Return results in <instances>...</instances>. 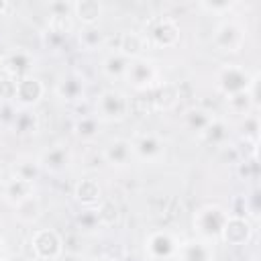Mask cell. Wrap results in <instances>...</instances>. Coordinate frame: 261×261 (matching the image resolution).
Returning a JSON list of instances; mask_svg holds the SVG:
<instances>
[{"instance_id":"cell-1","label":"cell","mask_w":261,"mask_h":261,"mask_svg":"<svg viewBox=\"0 0 261 261\" xmlns=\"http://www.w3.org/2000/svg\"><path fill=\"white\" fill-rule=\"evenodd\" d=\"M230 216V210H226L220 204H204L200 208H196V212L192 214V230L196 232V237L218 243L220 241V232L226 224Z\"/></svg>"},{"instance_id":"cell-2","label":"cell","mask_w":261,"mask_h":261,"mask_svg":"<svg viewBox=\"0 0 261 261\" xmlns=\"http://www.w3.org/2000/svg\"><path fill=\"white\" fill-rule=\"evenodd\" d=\"M94 114L100 122H122L130 114V98L116 88H106L94 100Z\"/></svg>"},{"instance_id":"cell-3","label":"cell","mask_w":261,"mask_h":261,"mask_svg":"<svg viewBox=\"0 0 261 261\" xmlns=\"http://www.w3.org/2000/svg\"><path fill=\"white\" fill-rule=\"evenodd\" d=\"M210 41L216 51L226 53V55H237L243 51V47L247 43V31L241 22H237L232 18H224L214 27Z\"/></svg>"},{"instance_id":"cell-4","label":"cell","mask_w":261,"mask_h":261,"mask_svg":"<svg viewBox=\"0 0 261 261\" xmlns=\"http://www.w3.org/2000/svg\"><path fill=\"white\" fill-rule=\"evenodd\" d=\"M122 82H126L135 92H151L161 84V73L153 59L139 57V59H130Z\"/></svg>"},{"instance_id":"cell-5","label":"cell","mask_w":261,"mask_h":261,"mask_svg":"<svg viewBox=\"0 0 261 261\" xmlns=\"http://www.w3.org/2000/svg\"><path fill=\"white\" fill-rule=\"evenodd\" d=\"M177 247H179L177 234L167 228H155L147 232L143 241V251L147 261H171L177 255Z\"/></svg>"},{"instance_id":"cell-6","label":"cell","mask_w":261,"mask_h":261,"mask_svg":"<svg viewBox=\"0 0 261 261\" xmlns=\"http://www.w3.org/2000/svg\"><path fill=\"white\" fill-rule=\"evenodd\" d=\"M29 247L37 261H55L65 251V241L55 228H35L29 237Z\"/></svg>"},{"instance_id":"cell-7","label":"cell","mask_w":261,"mask_h":261,"mask_svg":"<svg viewBox=\"0 0 261 261\" xmlns=\"http://www.w3.org/2000/svg\"><path fill=\"white\" fill-rule=\"evenodd\" d=\"M251 77H253V73H249L247 67L237 65V63H224L218 67L214 80H216V90L228 98L239 92H247Z\"/></svg>"},{"instance_id":"cell-8","label":"cell","mask_w":261,"mask_h":261,"mask_svg":"<svg viewBox=\"0 0 261 261\" xmlns=\"http://www.w3.org/2000/svg\"><path fill=\"white\" fill-rule=\"evenodd\" d=\"M130 145H133L135 159L141 163H149V165L163 161L165 153H167V145L157 133H139V135H135Z\"/></svg>"},{"instance_id":"cell-9","label":"cell","mask_w":261,"mask_h":261,"mask_svg":"<svg viewBox=\"0 0 261 261\" xmlns=\"http://www.w3.org/2000/svg\"><path fill=\"white\" fill-rule=\"evenodd\" d=\"M35 63H37V57L33 55V51L16 47V49L6 51V53L0 57V71H2L4 75H8V77L20 80V77L33 75Z\"/></svg>"},{"instance_id":"cell-10","label":"cell","mask_w":261,"mask_h":261,"mask_svg":"<svg viewBox=\"0 0 261 261\" xmlns=\"http://www.w3.org/2000/svg\"><path fill=\"white\" fill-rule=\"evenodd\" d=\"M149 45L157 47V49H171L179 43L181 39V29L179 24L169 18V16H159L157 20H153V24L149 27V31L145 33Z\"/></svg>"},{"instance_id":"cell-11","label":"cell","mask_w":261,"mask_h":261,"mask_svg":"<svg viewBox=\"0 0 261 261\" xmlns=\"http://www.w3.org/2000/svg\"><path fill=\"white\" fill-rule=\"evenodd\" d=\"M253 234H255V226L251 218L243 214H230L220 232V243L230 247H245L253 241Z\"/></svg>"},{"instance_id":"cell-12","label":"cell","mask_w":261,"mask_h":261,"mask_svg":"<svg viewBox=\"0 0 261 261\" xmlns=\"http://www.w3.org/2000/svg\"><path fill=\"white\" fill-rule=\"evenodd\" d=\"M37 159H39L41 171L51 173V175H59V173L69 169V165L73 161V153L67 145H53V147H47Z\"/></svg>"},{"instance_id":"cell-13","label":"cell","mask_w":261,"mask_h":261,"mask_svg":"<svg viewBox=\"0 0 261 261\" xmlns=\"http://www.w3.org/2000/svg\"><path fill=\"white\" fill-rule=\"evenodd\" d=\"M216 243L194 237V239H186L179 241L177 247V261H214L216 259Z\"/></svg>"},{"instance_id":"cell-14","label":"cell","mask_w":261,"mask_h":261,"mask_svg":"<svg viewBox=\"0 0 261 261\" xmlns=\"http://www.w3.org/2000/svg\"><path fill=\"white\" fill-rule=\"evenodd\" d=\"M55 96L67 104H80L86 98V82L77 71L63 73L55 84Z\"/></svg>"},{"instance_id":"cell-15","label":"cell","mask_w":261,"mask_h":261,"mask_svg":"<svg viewBox=\"0 0 261 261\" xmlns=\"http://www.w3.org/2000/svg\"><path fill=\"white\" fill-rule=\"evenodd\" d=\"M43 96H45V84L35 73L16 80V100H14V104L18 108H35L43 100Z\"/></svg>"},{"instance_id":"cell-16","label":"cell","mask_w":261,"mask_h":261,"mask_svg":"<svg viewBox=\"0 0 261 261\" xmlns=\"http://www.w3.org/2000/svg\"><path fill=\"white\" fill-rule=\"evenodd\" d=\"M73 198L84 210H94L104 200V190L96 177H82L73 186Z\"/></svg>"},{"instance_id":"cell-17","label":"cell","mask_w":261,"mask_h":261,"mask_svg":"<svg viewBox=\"0 0 261 261\" xmlns=\"http://www.w3.org/2000/svg\"><path fill=\"white\" fill-rule=\"evenodd\" d=\"M102 159H104L106 165L116 167V169L128 167L130 161L135 159L130 141L128 139H112V141H108L104 145V149H102Z\"/></svg>"},{"instance_id":"cell-18","label":"cell","mask_w":261,"mask_h":261,"mask_svg":"<svg viewBox=\"0 0 261 261\" xmlns=\"http://www.w3.org/2000/svg\"><path fill=\"white\" fill-rule=\"evenodd\" d=\"M33 196H37L35 184H31V181H27V179H20V177H16V175H10V177L4 179V184H2V198H4V202H8L12 208L18 206L20 202L33 198Z\"/></svg>"},{"instance_id":"cell-19","label":"cell","mask_w":261,"mask_h":261,"mask_svg":"<svg viewBox=\"0 0 261 261\" xmlns=\"http://www.w3.org/2000/svg\"><path fill=\"white\" fill-rule=\"evenodd\" d=\"M71 14L82 27H98L104 16V4L98 0H75L71 4Z\"/></svg>"},{"instance_id":"cell-20","label":"cell","mask_w":261,"mask_h":261,"mask_svg":"<svg viewBox=\"0 0 261 261\" xmlns=\"http://www.w3.org/2000/svg\"><path fill=\"white\" fill-rule=\"evenodd\" d=\"M147 47H149V41H147L145 33H137V31H124L116 43V51L122 53L126 59L145 57Z\"/></svg>"},{"instance_id":"cell-21","label":"cell","mask_w":261,"mask_h":261,"mask_svg":"<svg viewBox=\"0 0 261 261\" xmlns=\"http://www.w3.org/2000/svg\"><path fill=\"white\" fill-rule=\"evenodd\" d=\"M153 92V98H151V104L155 110L159 112H167V110H173L179 102V88L171 82H161Z\"/></svg>"},{"instance_id":"cell-22","label":"cell","mask_w":261,"mask_h":261,"mask_svg":"<svg viewBox=\"0 0 261 261\" xmlns=\"http://www.w3.org/2000/svg\"><path fill=\"white\" fill-rule=\"evenodd\" d=\"M128 63H130V59H126L122 53H118L116 49L114 51H108L104 57H102V61H100V69H102V73L108 77V80H124V75H126V69H128Z\"/></svg>"},{"instance_id":"cell-23","label":"cell","mask_w":261,"mask_h":261,"mask_svg":"<svg viewBox=\"0 0 261 261\" xmlns=\"http://www.w3.org/2000/svg\"><path fill=\"white\" fill-rule=\"evenodd\" d=\"M200 139L204 143L212 145V147H224L228 143V139H230V126H228V122L224 118L214 116L212 122L206 126V130L200 135Z\"/></svg>"},{"instance_id":"cell-24","label":"cell","mask_w":261,"mask_h":261,"mask_svg":"<svg viewBox=\"0 0 261 261\" xmlns=\"http://www.w3.org/2000/svg\"><path fill=\"white\" fill-rule=\"evenodd\" d=\"M39 126H41V122H39V116L33 108H18L8 130H12L20 137H27V135H35L39 130Z\"/></svg>"},{"instance_id":"cell-25","label":"cell","mask_w":261,"mask_h":261,"mask_svg":"<svg viewBox=\"0 0 261 261\" xmlns=\"http://www.w3.org/2000/svg\"><path fill=\"white\" fill-rule=\"evenodd\" d=\"M212 118H214V114L210 110L202 108V106H192V108H188L184 112V124H186V128L192 130L198 137L206 130V126L212 122Z\"/></svg>"},{"instance_id":"cell-26","label":"cell","mask_w":261,"mask_h":261,"mask_svg":"<svg viewBox=\"0 0 261 261\" xmlns=\"http://www.w3.org/2000/svg\"><path fill=\"white\" fill-rule=\"evenodd\" d=\"M100 126H102V122L98 120V116L94 112L92 114H82L73 122V135L82 141H94L100 135Z\"/></svg>"},{"instance_id":"cell-27","label":"cell","mask_w":261,"mask_h":261,"mask_svg":"<svg viewBox=\"0 0 261 261\" xmlns=\"http://www.w3.org/2000/svg\"><path fill=\"white\" fill-rule=\"evenodd\" d=\"M41 165H39V159L37 157H31V155H22L18 157L14 163H12V175L20 177V179H27L31 184L37 181V177L41 175Z\"/></svg>"},{"instance_id":"cell-28","label":"cell","mask_w":261,"mask_h":261,"mask_svg":"<svg viewBox=\"0 0 261 261\" xmlns=\"http://www.w3.org/2000/svg\"><path fill=\"white\" fill-rule=\"evenodd\" d=\"M94 214H96L98 224H100L102 228H112V226H116L118 220H120V208H118V204H116L114 200H110V198H104V200L94 208Z\"/></svg>"},{"instance_id":"cell-29","label":"cell","mask_w":261,"mask_h":261,"mask_svg":"<svg viewBox=\"0 0 261 261\" xmlns=\"http://www.w3.org/2000/svg\"><path fill=\"white\" fill-rule=\"evenodd\" d=\"M77 43L84 51H102L108 43L106 35L98 27H82L77 35Z\"/></svg>"},{"instance_id":"cell-30","label":"cell","mask_w":261,"mask_h":261,"mask_svg":"<svg viewBox=\"0 0 261 261\" xmlns=\"http://www.w3.org/2000/svg\"><path fill=\"white\" fill-rule=\"evenodd\" d=\"M41 212H43V206H41V200L37 196L20 202L18 206H14V218L20 222V224H33L41 218Z\"/></svg>"},{"instance_id":"cell-31","label":"cell","mask_w":261,"mask_h":261,"mask_svg":"<svg viewBox=\"0 0 261 261\" xmlns=\"http://www.w3.org/2000/svg\"><path fill=\"white\" fill-rule=\"evenodd\" d=\"M226 108L232 112V114H239V116H247L255 110V104L251 100V96L247 92H239L234 96H228L226 98Z\"/></svg>"},{"instance_id":"cell-32","label":"cell","mask_w":261,"mask_h":261,"mask_svg":"<svg viewBox=\"0 0 261 261\" xmlns=\"http://www.w3.org/2000/svg\"><path fill=\"white\" fill-rule=\"evenodd\" d=\"M16 100V80L8 75H0V102H14Z\"/></svg>"},{"instance_id":"cell-33","label":"cell","mask_w":261,"mask_h":261,"mask_svg":"<svg viewBox=\"0 0 261 261\" xmlns=\"http://www.w3.org/2000/svg\"><path fill=\"white\" fill-rule=\"evenodd\" d=\"M198 6H200L202 10H206L208 14L224 16V14L232 12V8L237 6V2H198Z\"/></svg>"},{"instance_id":"cell-34","label":"cell","mask_w":261,"mask_h":261,"mask_svg":"<svg viewBox=\"0 0 261 261\" xmlns=\"http://www.w3.org/2000/svg\"><path fill=\"white\" fill-rule=\"evenodd\" d=\"M16 112H18V106L14 102H0V130L10 128Z\"/></svg>"},{"instance_id":"cell-35","label":"cell","mask_w":261,"mask_h":261,"mask_svg":"<svg viewBox=\"0 0 261 261\" xmlns=\"http://www.w3.org/2000/svg\"><path fill=\"white\" fill-rule=\"evenodd\" d=\"M71 4L73 2H49L47 4L49 16H73L71 14Z\"/></svg>"},{"instance_id":"cell-36","label":"cell","mask_w":261,"mask_h":261,"mask_svg":"<svg viewBox=\"0 0 261 261\" xmlns=\"http://www.w3.org/2000/svg\"><path fill=\"white\" fill-rule=\"evenodd\" d=\"M55 261H86V259L75 251H63Z\"/></svg>"},{"instance_id":"cell-37","label":"cell","mask_w":261,"mask_h":261,"mask_svg":"<svg viewBox=\"0 0 261 261\" xmlns=\"http://www.w3.org/2000/svg\"><path fill=\"white\" fill-rule=\"evenodd\" d=\"M8 257V245H6V239L0 234V261H4Z\"/></svg>"},{"instance_id":"cell-38","label":"cell","mask_w":261,"mask_h":261,"mask_svg":"<svg viewBox=\"0 0 261 261\" xmlns=\"http://www.w3.org/2000/svg\"><path fill=\"white\" fill-rule=\"evenodd\" d=\"M86 261H118L116 257H110V255H96V257H90Z\"/></svg>"},{"instance_id":"cell-39","label":"cell","mask_w":261,"mask_h":261,"mask_svg":"<svg viewBox=\"0 0 261 261\" xmlns=\"http://www.w3.org/2000/svg\"><path fill=\"white\" fill-rule=\"evenodd\" d=\"M10 10V2L8 0H0V16H4Z\"/></svg>"},{"instance_id":"cell-40","label":"cell","mask_w":261,"mask_h":261,"mask_svg":"<svg viewBox=\"0 0 261 261\" xmlns=\"http://www.w3.org/2000/svg\"><path fill=\"white\" fill-rule=\"evenodd\" d=\"M4 261H27L24 257H20V255H8Z\"/></svg>"},{"instance_id":"cell-41","label":"cell","mask_w":261,"mask_h":261,"mask_svg":"<svg viewBox=\"0 0 261 261\" xmlns=\"http://www.w3.org/2000/svg\"><path fill=\"white\" fill-rule=\"evenodd\" d=\"M0 143H2V135H0Z\"/></svg>"}]
</instances>
